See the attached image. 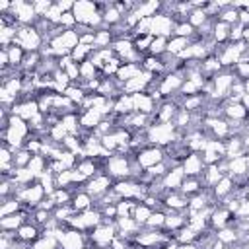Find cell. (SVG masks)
I'll use <instances>...</instances> for the list:
<instances>
[{
	"mask_svg": "<svg viewBox=\"0 0 249 249\" xmlns=\"http://www.w3.org/2000/svg\"><path fill=\"white\" fill-rule=\"evenodd\" d=\"M107 175H111L113 179L121 181V179H128L130 177V160L128 156H121V154H113L107 160Z\"/></svg>",
	"mask_w": 249,
	"mask_h": 249,
	"instance_id": "6da1fadb",
	"label": "cell"
},
{
	"mask_svg": "<svg viewBox=\"0 0 249 249\" xmlns=\"http://www.w3.org/2000/svg\"><path fill=\"white\" fill-rule=\"evenodd\" d=\"M165 160V154H163V148H160V146H146L144 150H140L138 154H136V161H138V165L142 167V169H150L152 165H156V163H161Z\"/></svg>",
	"mask_w": 249,
	"mask_h": 249,
	"instance_id": "7a4b0ae2",
	"label": "cell"
},
{
	"mask_svg": "<svg viewBox=\"0 0 249 249\" xmlns=\"http://www.w3.org/2000/svg\"><path fill=\"white\" fill-rule=\"evenodd\" d=\"M181 167L185 171V177H200L204 167H206V163H204V160H202V156L198 152H191L185 158V161L181 163Z\"/></svg>",
	"mask_w": 249,
	"mask_h": 249,
	"instance_id": "3957f363",
	"label": "cell"
},
{
	"mask_svg": "<svg viewBox=\"0 0 249 249\" xmlns=\"http://www.w3.org/2000/svg\"><path fill=\"white\" fill-rule=\"evenodd\" d=\"M132 103H134V111H138V113H144V115H154V111H156V101L150 97V93H146V91H142V93H134L132 95Z\"/></svg>",
	"mask_w": 249,
	"mask_h": 249,
	"instance_id": "277c9868",
	"label": "cell"
},
{
	"mask_svg": "<svg viewBox=\"0 0 249 249\" xmlns=\"http://www.w3.org/2000/svg\"><path fill=\"white\" fill-rule=\"evenodd\" d=\"M161 181H163V187H165L167 191H179L181 185H183V181H185V171H183V167H181V165L171 167V169L163 175Z\"/></svg>",
	"mask_w": 249,
	"mask_h": 249,
	"instance_id": "5b68a950",
	"label": "cell"
},
{
	"mask_svg": "<svg viewBox=\"0 0 249 249\" xmlns=\"http://www.w3.org/2000/svg\"><path fill=\"white\" fill-rule=\"evenodd\" d=\"M39 226L37 224H33V222H25L16 233H18V237H19V241L21 243H35L37 239H39Z\"/></svg>",
	"mask_w": 249,
	"mask_h": 249,
	"instance_id": "8992f818",
	"label": "cell"
},
{
	"mask_svg": "<svg viewBox=\"0 0 249 249\" xmlns=\"http://www.w3.org/2000/svg\"><path fill=\"white\" fill-rule=\"evenodd\" d=\"M233 191V179L231 175H224L214 187H212V193H214V198L216 200H222V198H228Z\"/></svg>",
	"mask_w": 249,
	"mask_h": 249,
	"instance_id": "52a82bcc",
	"label": "cell"
},
{
	"mask_svg": "<svg viewBox=\"0 0 249 249\" xmlns=\"http://www.w3.org/2000/svg\"><path fill=\"white\" fill-rule=\"evenodd\" d=\"M25 222H27L25 214L16 212V214H10L6 218H0V228H2V231H18Z\"/></svg>",
	"mask_w": 249,
	"mask_h": 249,
	"instance_id": "ba28073f",
	"label": "cell"
},
{
	"mask_svg": "<svg viewBox=\"0 0 249 249\" xmlns=\"http://www.w3.org/2000/svg\"><path fill=\"white\" fill-rule=\"evenodd\" d=\"M91 204H93V198H91L86 191L76 193L74 198H72V208L76 210V214H78V212H84V210H89Z\"/></svg>",
	"mask_w": 249,
	"mask_h": 249,
	"instance_id": "9c48e42d",
	"label": "cell"
},
{
	"mask_svg": "<svg viewBox=\"0 0 249 249\" xmlns=\"http://www.w3.org/2000/svg\"><path fill=\"white\" fill-rule=\"evenodd\" d=\"M189 45H191V39H185V37H171V39L167 41V54L179 56Z\"/></svg>",
	"mask_w": 249,
	"mask_h": 249,
	"instance_id": "30bf717a",
	"label": "cell"
},
{
	"mask_svg": "<svg viewBox=\"0 0 249 249\" xmlns=\"http://www.w3.org/2000/svg\"><path fill=\"white\" fill-rule=\"evenodd\" d=\"M152 208H148L146 204H142V202H138L136 204V208H134V214H132V218L136 220V224L140 226V228H144L146 224H148V218L152 216Z\"/></svg>",
	"mask_w": 249,
	"mask_h": 249,
	"instance_id": "8fae6325",
	"label": "cell"
},
{
	"mask_svg": "<svg viewBox=\"0 0 249 249\" xmlns=\"http://www.w3.org/2000/svg\"><path fill=\"white\" fill-rule=\"evenodd\" d=\"M167 41H169L167 37H154L148 53L154 54V56H163L167 53Z\"/></svg>",
	"mask_w": 249,
	"mask_h": 249,
	"instance_id": "7c38bea8",
	"label": "cell"
},
{
	"mask_svg": "<svg viewBox=\"0 0 249 249\" xmlns=\"http://www.w3.org/2000/svg\"><path fill=\"white\" fill-rule=\"evenodd\" d=\"M19 210H21V202H19L18 198H6L4 204H2V208H0V216L6 218V216L16 214V212H19Z\"/></svg>",
	"mask_w": 249,
	"mask_h": 249,
	"instance_id": "4fadbf2b",
	"label": "cell"
},
{
	"mask_svg": "<svg viewBox=\"0 0 249 249\" xmlns=\"http://www.w3.org/2000/svg\"><path fill=\"white\" fill-rule=\"evenodd\" d=\"M177 249H198V245H195V243H179Z\"/></svg>",
	"mask_w": 249,
	"mask_h": 249,
	"instance_id": "5bb4252c",
	"label": "cell"
},
{
	"mask_svg": "<svg viewBox=\"0 0 249 249\" xmlns=\"http://www.w3.org/2000/svg\"><path fill=\"white\" fill-rule=\"evenodd\" d=\"M243 41L249 45V27H245V29H243Z\"/></svg>",
	"mask_w": 249,
	"mask_h": 249,
	"instance_id": "9a60e30c",
	"label": "cell"
}]
</instances>
